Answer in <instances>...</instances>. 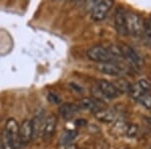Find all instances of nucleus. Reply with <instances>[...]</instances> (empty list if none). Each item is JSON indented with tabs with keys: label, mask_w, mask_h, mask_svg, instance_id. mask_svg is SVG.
Listing matches in <instances>:
<instances>
[{
	"label": "nucleus",
	"mask_w": 151,
	"mask_h": 149,
	"mask_svg": "<svg viewBox=\"0 0 151 149\" xmlns=\"http://www.w3.org/2000/svg\"><path fill=\"white\" fill-rule=\"evenodd\" d=\"M87 57L91 60L99 63H115L118 60L116 58H114L108 50V48H105L102 45H95L93 48H89L87 50Z\"/></svg>",
	"instance_id": "f257e3e1"
},
{
	"label": "nucleus",
	"mask_w": 151,
	"mask_h": 149,
	"mask_svg": "<svg viewBox=\"0 0 151 149\" xmlns=\"http://www.w3.org/2000/svg\"><path fill=\"white\" fill-rule=\"evenodd\" d=\"M144 20L141 18L139 14L135 12H127V30L128 35L134 37H140L143 35Z\"/></svg>",
	"instance_id": "f03ea898"
},
{
	"label": "nucleus",
	"mask_w": 151,
	"mask_h": 149,
	"mask_svg": "<svg viewBox=\"0 0 151 149\" xmlns=\"http://www.w3.org/2000/svg\"><path fill=\"white\" fill-rule=\"evenodd\" d=\"M114 23H115L116 31L119 35H128L127 30V12L122 7L117 8L114 14Z\"/></svg>",
	"instance_id": "7ed1b4c3"
},
{
	"label": "nucleus",
	"mask_w": 151,
	"mask_h": 149,
	"mask_svg": "<svg viewBox=\"0 0 151 149\" xmlns=\"http://www.w3.org/2000/svg\"><path fill=\"white\" fill-rule=\"evenodd\" d=\"M113 6V1L111 0H105V1H98L95 3V5L92 8V18L95 21L103 20L108 14L109 10Z\"/></svg>",
	"instance_id": "20e7f679"
},
{
	"label": "nucleus",
	"mask_w": 151,
	"mask_h": 149,
	"mask_svg": "<svg viewBox=\"0 0 151 149\" xmlns=\"http://www.w3.org/2000/svg\"><path fill=\"white\" fill-rule=\"evenodd\" d=\"M19 124L18 122L15 120L14 118H9L7 120L5 124V133L7 136L10 139V141L13 144V146L16 148H18L20 145V141H19Z\"/></svg>",
	"instance_id": "39448f33"
},
{
	"label": "nucleus",
	"mask_w": 151,
	"mask_h": 149,
	"mask_svg": "<svg viewBox=\"0 0 151 149\" xmlns=\"http://www.w3.org/2000/svg\"><path fill=\"white\" fill-rule=\"evenodd\" d=\"M55 129H57V118L53 115H50L43 122L42 130H41V137L43 142H50L52 140Z\"/></svg>",
	"instance_id": "423d86ee"
},
{
	"label": "nucleus",
	"mask_w": 151,
	"mask_h": 149,
	"mask_svg": "<svg viewBox=\"0 0 151 149\" xmlns=\"http://www.w3.org/2000/svg\"><path fill=\"white\" fill-rule=\"evenodd\" d=\"M33 138V127L31 120H24L19 127V141L20 145L24 146L32 140Z\"/></svg>",
	"instance_id": "0eeeda50"
},
{
	"label": "nucleus",
	"mask_w": 151,
	"mask_h": 149,
	"mask_svg": "<svg viewBox=\"0 0 151 149\" xmlns=\"http://www.w3.org/2000/svg\"><path fill=\"white\" fill-rule=\"evenodd\" d=\"M97 87L100 90V92L103 94V96L107 99H115L120 95V92L118 91L115 85L106 80H99L97 82Z\"/></svg>",
	"instance_id": "6e6552de"
},
{
	"label": "nucleus",
	"mask_w": 151,
	"mask_h": 149,
	"mask_svg": "<svg viewBox=\"0 0 151 149\" xmlns=\"http://www.w3.org/2000/svg\"><path fill=\"white\" fill-rule=\"evenodd\" d=\"M121 50H122V55L123 58H125L127 62L132 65L134 68H140L141 63H142V60L139 55H137V53L131 48L130 45H120Z\"/></svg>",
	"instance_id": "1a4fd4ad"
},
{
	"label": "nucleus",
	"mask_w": 151,
	"mask_h": 149,
	"mask_svg": "<svg viewBox=\"0 0 151 149\" xmlns=\"http://www.w3.org/2000/svg\"><path fill=\"white\" fill-rule=\"evenodd\" d=\"M97 70L105 75L112 76V77H119V76L124 74V70L122 69V67H120L116 63H99L97 66Z\"/></svg>",
	"instance_id": "9d476101"
},
{
	"label": "nucleus",
	"mask_w": 151,
	"mask_h": 149,
	"mask_svg": "<svg viewBox=\"0 0 151 149\" xmlns=\"http://www.w3.org/2000/svg\"><path fill=\"white\" fill-rule=\"evenodd\" d=\"M150 92H151L150 83L146 80H140L137 82V84L131 86L129 94L131 95V97H132L134 100L137 101L140 96H142L145 93H150Z\"/></svg>",
	"instance_id": "9b49d317"
},
{
	"label": "nucleus",
	"mask_w": 151,
	"mask_h": 149,
	"mask_svg": "<svg viewBox=\"0 0 151 149\" xmlns=\"http://www.w3.org/2000/svg\"><path fill=\"white\" fill-rule=\"evenodd\" d=\"M79 108L88 110V111H92L93 113L97 112L98 110L103 108V103L100 100L95 99L94 97L91 98H84L80 101Z\"/></svg>",
	"instance_id": "f8f14e48"
},
{
	"label": "nucleus",
	"mask_w": 151,
	"mask_h": 149,
	"mask_svg": "<svg viewBox=\"0 0 151 149\" xmlns=\"http://www.w3.org/2000/svg\"><path fill=\"white\" fill-rule=\"evenodd\" d=\"M93 114L97 120L104 122V123H112V122H114L116 119V113L113 110H110V109L102 108Z\"/></svg>",
	"instance_id": "ddd939ff"
},
{
	"label": "nucleus",
	"mask_w": 151,
	"mask_h": 149,
	"mask_svg": "<svg viewBox=\"0 0 151 149\" xmlns=\"http://www.w3.org/2000/svg\"><path fill=\"white\" fill-rule=\"evenodd\" d=\"M79 111V107L75 104L72 103H65L60 107L58 112H60V116L63 117L65 120H70V119L74 118L76 114Z\"/></svg>",
	"instance_id": "4468645a"
},
{
	"label": "nucleus",
	"mask_w": 151,
	"mask_h": 149,
	"mask_svg": "<svg viewBox=\"0 0 151 149\" xmlns=\"http://www.w3.org/2000/svg\"><path fill=\"white\" fill-rule=\"evenodd\" d=\"M77 135V130H65L60 138V145L65 146V147L72 145V142L76 139Z\"/></svg>",
	"instance_id": "2eb2a0df"
},
{
	"label": "nucleus",
	"mask_w": 151,
	"mask_h": 149,
	"mask_svg": "<svg viewBox=\"0 0 151 149\" xmlns=\"http://www.w3.org/2000/svg\"><path fill=\"white\" fill-rule=\"evenodd\" d=\"M31 121H32V127H33V138H35L40 135V133H41V130H42V126H43L42 114L36 115L35 119Z\"/></svg>",
	"instance_id": "dca6fc26"
},
{
	"label": "nucleus",
	"mask_w": 151,
	"mask_h": 149,
	"mask_svg": "<svg viewBox=\"0 0 151 149\" xmlns=\"http://www.w3.org/2000/svg\"><path fill=\"white\" fill-rule=\"evenodd\" d=\"M143 35L145 40L151 43V17L144 20V27H143Z\"/></svg>",
	"instance_id": "f3484780"
},
{
	"label": "nucleus",
	"mask_w": 151,
	"mask_h": 149,
	"mask_svg": "<svg viewBox=\"0 0 151 149\" xmlns=\"http://www.w3.org/2000/svg\"><path fill=\"white\" fill-rule=\"evenodd\" d=\"M137 101L139 102L143 107H145L146 109H151V92L143 94L142 96L139 97V99H138Z\"/></svg>",
	"instance_id": "a211bd4d"
},
{
	"label": "nucleus",
	"mask_w": 151,
	"mask_h": 149,
	"mask_svg": "<svg viewBox=\"0 0 151 149\" xmlns=\"http://www.w3.org/2000/svg\"><path fill=\"white\" fill-rule=\"evenodd\" d=\"M0 141H1V144L4 149H15V147H14L13 144H12V142L10 141V139H9L7 134L5 133V131H3V133H2Z\"/></svg>",
	"instance_id": "6ab92c4d"
},
{
	"label": "nucleus",
	"mask_w": 151,
	"mask_h": 149,
	"mask_svg": "<svg viewBox=\"0 0 151 149\" xmlns=\"http://www.w3.org/2000/svg\"><path fill=\"white\" fill-rule=\"evenodd\" d=\"M138 133V127L137 125H133V124H130V125H128L127 127V130H126V135L128 136V137L132 138L134 136H136Z\"/></svg>",
	"instance_id": "aec40b11"
},
{
	"label": "nucleus",
	"mask_w": 151,
	"mask_h": 149,
	"mask_svg": "<svg viewBox=\"0 0 151 149\" xmlns=\"http://www.w3.org/2000/svg\"><path fill=\"white\" fill-rule=\"evenodd\" d=\"M48 100H50L52 103H55V104H58L60 103V98H58L57 95L52 94V93H50V95H48Z\"/></svg>",
	"instance_id": "412c9836"
},
{
	"label": "nucleus",
	"mask_w": 151,
	"mask_h": 149,
	"mask_svg": "<svg viewBox=\"0 0 151 149\" xmlns=\"http://www.w3.org/2000/svg\"><path fill=\"white\" fill-rule=\"evenodd\" d=\"M65 149H78L77 146L75 145V144H72V145L68 146V147H65Z\"/></svg>",
	"instance_id": "4be33fe9"
},
{
	"label": "nucleus",
	"mask_w": 151,
	"mask_h": 149,
	"mask_svg": "<svg viewBox=\"0 0 151 149\" xmlns=\"http://www.w3.org/2000/svg\"><path fill=\"white\" fill-rule=\"evenodd\" d=\"M0 149H4L3 146H2V144H1V141H0Z\"/></svg>",
	"instance_id": "5701e85b"
},
{
	"label": "nucleus",
	"mask_w": 151,
	"mask_h": 149,
	"mask_svg": "<svg viewBox=\"0 0 151 149\" xmlns=\"http://www.w3.org/2000/svg\"><path fill=\"white\" fill-rule=\"evenodd\" d=\"M149 124H150V126H151V120H150V122H149Z\"/></svg>",
	"instance_id": "b1692460"
}]
</instances>
